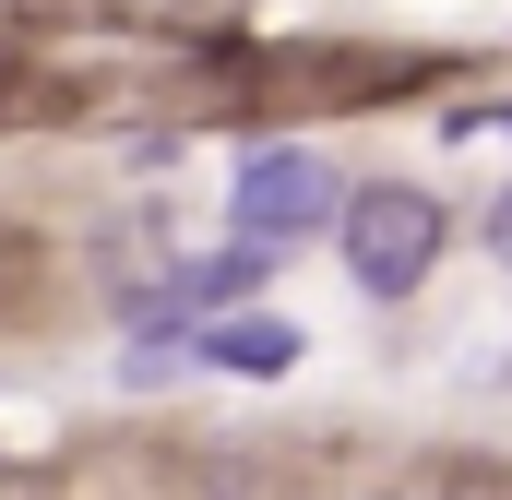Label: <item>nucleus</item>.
<instances>
[{
	"label": "nucleus",
	"mask_w": 512,
	"mask_h": 500,
	"mask_svg": "<svg viewBox=\"0 0 512 500\" xmlns=\"http://www.w3.org/2000/svg\"><path fill=\"white\" fill-rule=\"evenodd\" d=\"M429 262H441V203H429V191H405V179L346 191V274H358L370 298L429 286Z\"/></svg>",
	"instance_id": "nucleus-1"
},
{
	"label": "nucleus",
	"mask_w": 512,
	"mask_h": 500,
	"mask_svg": "<svg viewBox=\"0 0 512 500\" xmlns=\"http://www.w3.org/2000/svg\"><path fill=\"white\" fill-rule=\"evenodd\" d=\"M322 215H334V167H322L310 143H274V155H251V167H239V239H251V250L310 239Z\"/></svg>",
	"instance_id": "nucleus-2"
},
{
	"label": "nucleus",
	"mask_w": 512,
	"mask_h": 500,
	"mask_svg": "<svg viewBox=\"0 0 512 500\" xmlns=\"http://www.w3.org/2000/svg\"><path fill=\"white\" fill-rule=\"evenodd\" d=\"M215 370H239V381H274V370H298V322H274V310H239V322H215V334H191Z\"/></svg>",
	"instance_id": "nucleus-3"
},
{
	"label": "nucleus",
	"mask_w": 512,
	"mask_h": 500,
	"mask_svg": "<svg viewBox=\"0 0 512 500\" xmlns=\"http://www.w3.org/2000/svg\"><path fill=\"white\" fill-rule=\"evenodd\" d=\"M262 262H274V250L239 239V250H215V262H191V274H179V298H191V310H215V298H239V286H251Z\"/></svg>",
	"instance_id": "nucleus-4"
},
{
	"label": "nucleus",
	"mask_w": 512,
	"mask_h": 500,
	"mask_svg": "<svg viewBox=\"0 0 512 500\" xmlns=\"http://www.w3.org/2000/svg\"><path fill=\"white\" fill-rule=\"evenodd\" d=\"M501 262H512V203H501Z\"/></svg>",
	"instance_id": "nucleus-5"
}]
</instances>
